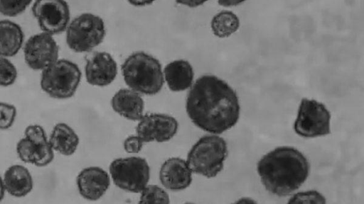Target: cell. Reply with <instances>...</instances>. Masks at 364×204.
Segmentation results:
<instances>
[{"label": "cell", "instance_id": "32", "mask_svg": "<svg viewBox=\"0 0 364 204\" xmlns=\"http://www.w3.org/2000/svg\"><path fill=\"white\" fill-rule=\"evenodd\" d=\"M6 193L3 178L0 175V202L3 200Z\"/></svg>", "mask_w": 364, "mask_h": 204}, {"label": "cell", "instance_id": "9", "mask_svg": "<svg viewBox=\"0 0 364 204\" xmlns=\"http://www.w3.org/2000/svg\"><path fill=\"white\" fill-rule=\"evenodd\" d=\"M32 13L42 32L54 35L65 31L70 11L65 0H35Z\"/></svg>", "mask_w": 364, "mask_h": 204}, {"label": "cell", "instance_id": "10", "mask_svg": "<svg viewBox=\"0 0 364 204\" xmlns=\"http://www.w3.org/2000/svg\"><path fill=\"white\" fill-rule=\"evenodd\" d=\"M23 56L28 67L43 71L59 59L58 45L53 35L44 32L36 33L24 44Z\"/></svg>", "mask_w": 364, "mask_h": 204}, {"label": "cell", "instance_id": "15", "mask_svg": "<svg viewBox=\"0 0 364 204\" xmlns=\"http://www.w3.org/2000/svg\"><path fill=\"white\" fill-rule=\"evenodd\" d=\"M112 110L126 120L137 122L144 115L145 103L142 95L129 88H122L112 96Z\"/></svg>", "mask_w": 364, "mask_h": 204}, {"label": "cell", "instance_id": "29", "mask_svg": "<svg viewBox=\"0 0 364 204\" xmlns=\"http://www.w3.org/2000/svg\"><path fill=\"white\" fill-rule=\"evenodd\" d=\"M208 0H175L176 3L188 8H196L203 5Z\"/></svg>", "mask_w": 364, "mask_h": 204}, {"label": "cell", "instance_id": "22", "mask_svg": "<svg viewBox=\"0 0 364 204\" xmlns=\"http://www.w3.org/2000/svg\"><path fill=\"white\" fill-rule=\"evenodd\" d=\"M33 0H0V13L14 17L23 13Z\"/></svg>", "mask_w": 364, "mask_h": 204}, {"label": "cell", "instance_id": "14", "mask_svg": "<svg viewBox=\"0 0 364 204\" xmlns=\"http://www.w3.org/2000/svg\"><path fill=\"white\" fill-rule=\"evenodd\" d=\"M193 174L186 159L172 157L166 159L159 169V178L161 186L171 191H181L193 181Z\"/></svg>", "mask_w": 364, "mask_h": 204}, {"label": "cell", "instance_id": "11", "mask_svg": "<svg viewBox=\"0 0 364 204\" xmlns=\"http://www.w3.org/2000/svg\"><path fill=\"white\" fill-rule=\"evenodd\" d=\"M178 122L175 117L166 113H151L144 114L137 121L135 132L143 141L149 142H166L176 135Z\"/></svg>", "mask_w": 364, "mask_h": 204}, {"label": "cell", "instance_id": "12", "mask_svg": "<svg viewBox=\"0 0 364 204\" xmlns=\"http://www.w3.org/2000/svg\"><path fill=\"white\" fill-rule=\"evenodd\" d=\"M86 81L91 86L105 87L116 79L118 66L113 56L107 52L94 53L85 65Z\"/></svg>", "mask_w": 364, "mask_h": 204}, {"label": "cell", "instance_id": "3", "mask_svg": "<svg viewBox=\"0 0 364 204\" xmlns=\"http://www.w3.org/2000/svg\"><path fill=\"white\" fill-rule=\"evenodd\" d=\"M121 71L127 87L141 95H156L164 86L162 66L158 59L147 52L138 51L127 56Z\"/></svg>", "mask_w": 364, "mask_h": 204}, {"label": "cell", "instance_id": "21", "mask_svg": "<svg viewBox=\"0 0 364 204\" xmlns=\"http://www.w3.org/2000/svg\"><path fill=\"white\" fill-rule=\"evenodd\" d=\"M139 193L140 203H170L169 194L163 186L148 183Z\"/></svg>", "mask_w": 364, "mask_h": 204}, {"label": "cell", "instance_id": "17", "mask_svg": "<svg viewBox=\"0 0 364 204\" xmlns=\"http://www.w3.org/2000/svg\"><path fill=\"white\" fill-rule=\"evenodd\" d=\"M2 178L6 192L14 197H24L30 193L33 188L31 172L21 164L9 166Z\"/></svg>", "mask_w": 364, "mask_h": 204}, {"label": "cell", "instance_id": "25", "mask_svg": "<svg viewBox=\"0 0 364 204\" xmlns=\"http://www.w3.org/2000/svg\"><path fill=\"white\" fill-rule=\"evenodd\" d=\"M36 146L26 137L20 139L16 144V151L18 158L24 163L33 164Z\"/></svg>", "mask_w": 364, "mask_h": 204}, {"label": "cell", "instance_id": "7", "mask_svg": "<svg viewBox=\"0 0 364 204\" xmlns=\"http://www.w3.org/2000/svg\"><path fill=\"white\" fill-rule=\"evenodd\" d=\"M150 166L141 157L129 156L114 159L109 166L111 181L119 189L139 193L149 183Z\"/></svg>", "mask_w": 364, "mask_h": 204}, {"label": "cell", "instance_id": "6", "mask_svg": "<svg viewBox=\"0 0 364 204\" xmlns=\"http://www.w3.org/2000/svg\"><path fill=\"white\" fill-rule=\"evenodd\" d=\"M105 35L104 20L89 12L82 13L71 20L65 30L66 44L77 53L92 51L103 42Z\"/></svg>", "mask_w": 364, "mask_h": 204}, {"label": "cell", "instance_id": "8", "mask_svg": "<svg viewBox=\"0 0 364 204\" xmlns=\"http://www.w3.org/2000/svg\"><path fill=\"white\" fill-rule=\"evenodd\" d=\"M331 113L323 103L304 98L299 106L294 130L304 138L326 136L331 133Z\"/></svg>", "mask_w": 364, "mask_h": 204}, {"label": "cell", "instance_id": "2", "mask_svg": "<svg viewBox=\"0 0 364 204\" xmlns=\"http://www.w3.org/2000/svg\"><path fill=\"white\" fill-rule=\"evenodd\" d=\"M257 171L261 183L270 193L286 197L293 194L306 181L310 164L299 149L281 146L259 160Z\"/></svg>", "mask_w": 364, "mask_h": 204}, {"label": "cell", "instance_id": "1", "mask_svg": "<svg viewBox=\"0 0 364 204\" xmlns=\"http://www.w3.org/2000/svg\"><path fill=\"white\" fill-rule=\"evenodd\" d=\"M185 108L195 126L216 135L233 128L240 114L235 91L213 74H204L194 81L187 93Z\"/></svg>", "mask_w": 364, "mask_h": 204}, {"label": "cell", "instance_id": "13", "mask_svg": "<svg viewBox=\"0 0 364 204\" xmlns=\"http://www.w3.org/2000/svg\"><path fill=\"white\" fill-rule=\"evenodd\" d=\"M111 178L109 172L102 167L90 166L82 169L76 178L80 195L85 200L96 201L108 191Z\"/></svg>", "mask_w": 364, "mask_h": 204}, {"label": "cell", "instance_id": "33", "mask_svg": "<svg viewBox=\"0 0 364 204\" xmlns=\"http://www.w3.org/2000/svg\"><path fill=\"white\" fill-rule=\"evenodd\" d=\"M235 203H248V204H250V203H256L257 202L251 198L244 197V198H240Z\"/></svg>", "mask_w": 364, "mask_h": 204}, {"label": "cell", "instance_id": "19", "mask_svg": "<svg viewBox=\"0 0 364 204\" xmlns=\"http://www.w3.org/2000/svg\"><path fill=\"white\" fill-rule=\"evenodd\" d=\"M24 42L21 27L9 20H0V57H10L16 55Z\"/></svg>", "mask_w": 364, "mask_h": 204}, {"label": "cell", "instance_id": "4", "mask_svg": "<svg viewBox=\"0 0 364 204\" xmlns=\"http://www.w3.org/2000/svg\"><path fill=\"white\" fill-rule=\"evenodd\" d=\"M228 153L225 140L219 135L208 133L192 145L186 160L193 174L212 178L223 169Z\"/></svg>", "mask_w": 364, "mask_h": 204}, {"label": "cell", "instance_id": "18", "mask_svg": "<svg viewBox=\"0 0 364 204\" xmlns=\"http://www.w3.org/2000/svg\"><path fill=\"white\" fill-rule=\"evenodd\" d=\"M48 141L54 152L66 157L73 155L80 144L79 136L75 130L62 122L53 126Z\"/></svg>", "mask_w": 364, "mask_h": 204}, {"label": "cell", "instance_id": "20", "mask_svg": "<svg viewBox=\"0 0 364 204\" xmlns=\"http://www.w3.org/2000/svg\"><path fill=\"white\" fill-rule=\"evenodd\" d=\"M210 29L218 38H227L235 34L240 27V19L232 11L225 9L216 13L211 18Z\"/></svg>", "mask_w": 364, "mask_h": 204}, {"label": "cell", "instance_id": "16", "mask_svg": "<svg viewBox=\"0 0 364 204\" xmlns=\"http://www.w3.org/2000/svg\"><path fill=\"white\" fill-rule=\"evenodd\" d=\"M164 84L173 92L188 90L194 82L191 64L183 59L174 60L163 68Z\"/></svg>", "mask_w": 364, "mask_h": 204}, {"label": "cell", "instance_id": "23", "mask_svg": "<svg viewBox=\"0 0 364 204\" xmlns=\"http://www.w3.org/2000/svg\"><path fill=\"white\" fill-rule=\"evenodd\" d=\"M18 72L16 66L8 57H0V86L12 85L16 80Z\"/></svg>", "mask_w": 364, "mask_h": 204}, {"label": "cell", "instance_id": "30", "mask_svg": "<svg viewBox=\"0 0 364 204\" xmlns=\"http://www.w3.org/2000/svg\"><path fill=\"white\" fill-rule=\"evenodd\" d=\"M246 1L247 0H217L218 4L226 8L237 6Z\"/></svg>", "mask_w": 364, "mask_h": 204}, {"label": "cell", "instance_id": "31", "mask_svg": "<svg viewBox=\"0 0 364 204\" xmlns=\"http://www.w3.org/2000/svg\"><path fill=\"white\" fill-rule=\"evenodd\" d=\"M156 0H127L133 6L144 7L152 4Z\"/></svg>", "mask_w": 364, "mask_h": 204}, {"label": "cell", "instance_id": "28", "mask_svg": "<svg viewBox=\"0 0 364 204\" xmlns=\"http://www.w3.org/2000/svg\"><path fill=\"white\" fill-rule=\"evenodd\" d=\"M144 144L143 140L135 133L127 136L124 139L123 149L128 154H136L141 151Z\"/></svg>", "mask_w": 364, "mask_h": 204}, {"label": "cell", "instance_id": "24", "mask_svg": "<svg viewBox=\"0 0 364 204\" xmlns=\"http://www.w3.org/2000/svg\"><path fill=\"white\" fill-rule=\"evenodd\" d=\"M325 196L316 190H309L291 194L288 203H326Z\"/></svg>", "mask_w": 364, "mask_h": 204}, {"label": "cell", "instance_id": "5", "mask_svg": "<svg viewBox=\"0 0 364 204\" xmlns=\"http://www.w3.org/2000/svg\"><path fill=\"white\" fill-rule=\"evenodd\" d=\"M41 72V88L53 98H71L81 81L80 69L77 64L69 60L58 59Z\"/></svg>", "mask_w": 364, "mask_h": 204}, {"label": "cell", "instance_id": "26", "mask_svg": "<svg viewBox=\"0 0 364 204\" xmlns=\"http://www.w3.org/2000/svg\"><path fill=\"white\" fill-rule=\"evenodd\" d=\"M16 115L14 105L0 101V130L9 129L15 122Z\"/></svg>", "mask_w": 364, "mask_h": 204}, {"label": "cell", "instance_id": "27", "mask_svg": "<svg viewBox=\"0 0 364 204\" xmlns=\"http://www.w3.org/2000/svg\"><path fill=\"white\" fill-rule=\"evenodd\" d=\"M24 137L36 144L43 143L48 140L44 128L38 124L28 125L24 130Z\"/></svg>", "mask_w": 364, "mask_h": 204}]
</instances>
